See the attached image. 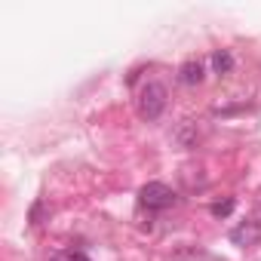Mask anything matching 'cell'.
I'll list each match as a JSON object with an SVG mask.
<instances>
[{"instance_id":"obj_6","label":"cell","mask_w":261,"mask_h":261,"mask_svg":"<svg viewBox=\"0 0 261 261\" xmlns=\"http://www.w3.org/2000/svg\"><path fill=\"white\" fill-rule=\"evenodd\" d=\"M230 212H233V200H221V203L212 206V215H215V218H227Z\"/></svg>"},{"instance_id":"obj_4","label":"cell","mask_w":261,"mask_h":261,"mask_svg":"<svg viewBox=\"0 0 261 261\" xmlns=\"http://www.w3.org/2000/svg\"><path fill=\"white\" fill-rule=\"evenodd\" d=\"M212 68H215V74H230V71H233V56H230L227 49L212 53Z\"/></svg>"},{"instance_id":"obj_2","label":"cell","mask_w":261,"mask_h":261,"mask_svg":"<svg viewBox=\"0 0 261 261\" xmlns=\"http://www.w3.org/2000/svg\"><path fill=\"white\" fill-rule=\"evenodd\" d=\"M139 197H142V206H148V209H166V206L175 203L172 188L163 185V181H148V185L139 191Z\"/></svg>"},{"instance_id":"obj_7","label":"cell","mask_w":261,"mask_h":261,"mask_svg":"<svg viewBox=\"0 0 261 261\" xmlns=\"http://www.w3.org/2000/svg\"><path fill=\"white\" fill-rule=\"evenodd\" d=\"M71 261H89V258H86L83 252H71Z\"/></svg>"},{"instance_id":"obj_1","label":"cell","mask_w":261,"mask_h":261,"mask_svg":"<svg viewBox=\"0 0 261 261\" xmlns=\"http://www.w3.org/2000/svg\"><path fill=\"white\" fill-rule=\"evenodd\" d=\"M163 108H166V86L157 83V80L145 83L142 92H139V111H142V117L145 120H157L163 114Z\"/></svg>"},{"instance_id":"obj_8","label":"cell","mask_w":261,"mask_h":261,"mask_svg":"<svg viewBox=\"0 0 261 261\" xmlns=\"http://www.w3.org/2000/svg\"><path fill=\"white\" fill-rule=\"evenodd\" d=\"M49 261H65V258H62V255H53V258H49Z\"/></svg>"},{"instance_id":"obj_5","label":"cell","mask_w":261,"mask_h":261,"mask_svg":"<svg viewBox=\"0 0 261 261\" xmlns=\"http://www.w3.org/2000/svg\"><path fill=\"white\" fill-rule=\"evenodd\" d=\"M258 237H261V230L252 227V224H240V227L230 233V240H233V243H243V246H246L249 240H258Z\"/></svg>"},{"instance_id":"obj_3","label":"cell","mask_w":261,"mask_h":261,"mask_svg":"<svg viewBox=\"0 0 261 261\" xmlns=\"http://www.w3.org/2000/svg\"><path fill=\"white\" fill-rule=\"evenodd\" d=\"M178 80H181V83H188V86L203 83V62H197V59L185 62V65H181V71H178Z\"/></svg>"}]
</instances>
